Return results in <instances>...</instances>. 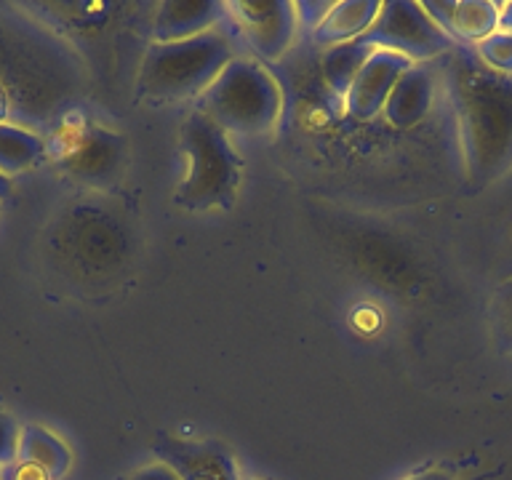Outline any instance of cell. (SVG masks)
Here are the masks:
<instances>
[{
    "label": "cell",
    "mask_w": 512,
    "mask_h": 480,
    "mask_svg": "<svg viewBox=\"0 0 512 480\" xmlns=\"http://www.w3.org/2000/svg\"><path fill=\"white\" fill-rule=\"evenodd\" d=\"M499 30L512 32V3H504V6H502V19H499Z\"/></svg>",
    "instance_id": "22"
},
{
    "label": "cell",
    "mask_w": 512,
    "mask_h": 480,
    "mask_svg": "<svg viewBox=\"0 0 512 480\" xmlns=\"http://www.w3.org/2000/svg\"><path fill=\"white\" fill-rule=\"evenodd\" d=\"M334 8V3H328V0H299L296 3V14H299V27H310L312 32L318 30L323 19L328 16V11Z\"/></svg>",
    "instance_id": "18"
},
{
    "label": "cell",
    "mask_w": 512,
    "mask_h": 480,
    "mask_svg": "<svg viewBox=\"0 0 512 480\" xmlns=\"http://www.w3.org/2000/svg\"><path fill=\"white\" fill-rule=\"evenodd\" d=\"M376 48L366 40H350V43H339V46H328L323 54V78L331 86L334 94H347L350 86L358 78V72L363 70V64L371 59Z\"/></svg>",
    "instance_id": "13"
},
{
    "label": "cell",
    "mask_w": 512,
    "mask_h": 480,
    "mask_svg": "<svg viewBox=\"0 0 512 480\" xmlns=\"http://www.w3.org/2000/svg\"><path fill=\"white\" fill-rule=\"evenodd\" d=\"M406 480H451V475L443 470H424L416 472V475H408Z\"/></svg>",
    "instance_id": "21"
},
{
    "label": "cell",
    "mask_w": 512,
    "mask_h": 480,
    "mask_svg": "<svg viewBox=\"0 0 512 480\" xmlns=\"http://www.w3.org/2000/svg\"><path fill=\"white\" fill-rule=\"evenodd\" d=\"M19 435H22V427L16 424L14 416L0 411V467H8V464L16 462Z\"/></svg>",
    "instance_id": "17"
},
{
    "label": "cell",
    "mask_w": 512,
    "mask_h": 480,
    "mask_svg": "<svg viewBox=\"0 0 512 480\" xmlns=\"http://www.w3.org/2000/svg\"><path fill=\"white\" fill-rule=\"evenodd\" d=\"M227 22V3L219 0H166L152 19V43H176L216 30Z\"/></svg>",
    "instance_id": "8"
},
{
    "label": "cell",
    "mask_w": 512,
    "mask_h": 480,
    "mask_svg": "<svg viewBox=\"0 0 512 480\" xmlns=\"http://www.w3.org/2000/svg\"><path fill=\"white\" fill-rule=\"evenodd\" d=\"M0 480H48V478L43 475V472L27 467V464L14 462V464H8V467H3Z\"/></svg>",
    "instance_id": "20"
},
{
    "label": "cell",
    "mask_w": 512,
    "mask_h": 480,
    "mask_svg": "<svg viewBox=\"0 0 512 480\" xmlns=\"http://www.w3.org/2000/svg\"><path fill=\"white\" fill-rule=\"evenodd\" d=\"M46 152V142L27 128L0 123V174L11 176L22 174L35 166Z\"/></svg>",
    "instance_id": "14"
},
{
    "label": "cell",
    "mask_w": 512,
    "mask_h": 480,
    "mask_svg": "<svg viewBox=\"0 0 512 480\" xmlns=\"http://www.w3.org/2000/svg\"><path fill=\"white\" fill-rule=\"evenodd\" d=\"M16 462L43 472L48 480H59L70 470L72 454L70 448L64 446L54 432H48L40 424H27V427H22V435H19Z\"/></svg>",
    "instance_id": "11"
},
{
    "label": "cell",
    "mask_w": 512,
    "mask_h": 480,
    "mask_svg": "<svg viewBox=\"0 0 512 480\" xmlns=\"http://www.w3.org/2000/svg\"><path fill=\"white\" fill-rule=\"evenodd\" d=\"M198 104V112L214 120L227 136H262L278 123L283 94L259 59L240 54L219 72Z\"/></svg>",
    "instance_id": "3"
},
{
    "label": "cell",
    "mask_w": 512,
    "mask_h": 480,
    "mask_svg": "<svg viewBox=\"0 0 512 480\" xmlns=\"http://www.w3.org/2000/svg\"><path fill=\"white\" fill-rule=\"evenodd\" d=\"M227 22L254 59L275 62L299 32L296 3L288 0H235L227 3Z\"/></svg>",
    "instance_id": "6"
},
{
    "label": "cell",
    "mask_w": 512,
    "mask_h": 480,
    "mask_svg": "<svg viewBox=\"0 0 512 480\" xmlns=\"http://www.w3.org/2000/svg\"><path fill=\"white\" fill-rule=\"evenodd\" d=\"M411 64L414 62H408L406 56L376 48L371 59L363 64V70L358 72L350 91L344 94L347 112L358 120L376 118L384 110L387 99H390L392 88L398 86V80L406 75Z\"/></svg>",
    "instance_id": "7"
},
{
    "label": "cell",
    "mask_w": 512,
    "mask_h": 480,
    "mask_svg": "<svg viewBox=\"0 0 512 480\" xmlns=\"http://www.w3.org/2000/svg\"><path fill=\"white\" fill-rule=\"evenodd\" d=\"M475 48V54L480 56V62L488 64L491 70L512 75V32L496 30L494 35H488L486 40H480Z\"/></svg>",
    "instance_id": "15"
},
{
    "label": "cell",
    "mask_w": 512,
    "mask_h": 480,
    "mask_svg": "<svg viewBox=\"0 0 512 480\" xmlns=\"http://www.w3.org/2000/svg\"><path fill=\"white\" fill-rule=\"evenodd\" d=\"M8 192H11V179L0 174V198H6Z\"/></svg>",
    "instance_id": "23"
},
{
    "label": "cell",
    "mask_w": 512,
    "mask_h": 480,
    "mask_svg": "<svg viewBox=\"0 0 512 480\" xmlns=\"http://www.w3.org/2000/svg\"><path fill=\"white\" fill-rule=\"evenodd\" d=\"M435 88H438V75L430 64H411L384 104L382 112L387 123L395 128L419 126L430 115Z\"/></svg>",
    "instance_id": "10"
},
{
    "label": "cell",
    "mask_w": 512,
    "mask_h": 480,
    "mask_svg": "<svg viewBox=\"0 0 512 480\" xmlns=\"http://www.w3.org/2000/svg\"><path fill=\"white\" fill-rule=\"evenodd\" d=\"M0 472H3V467H0Z\"/></svg>",
    "instance_id": "24"
},
{
    "label": "cell",
    "mask_w": 512,
    "mask_h": 480,
    "mask_svg": "<svg viewBox=\"0 0 512 480\" xmlns=\"http://www.w3.org/2000/svg\"><path fill=\"white\" fill-rule=\"evenodd\" d=\"M238 54V38L230 22L176 43H150L139 70V91L150 102L200 99L219 72Z\"/></svg>",
    "instance_id": "2"
},
{
    "label": "cell",
    "mask_w": 512,
    "mask_h": 480,
    "mask_svg": "<svg viewBox=\"0 0 512 480\" xmlns=\"http://www.w3.org/2000/svg\"><path fill=\"white\" fill-rule=\"evenodd\" d=\"M422 6L438 22L440 30L462 46H478L480 40L499 30L502 19V6L491 0H443Z\"/></svg>",
    "instance_id": "9"
},
{
    "label": "cell",
    "mask_w": 512,
    "mask_h": 480,
    "mask_svg": "<svg viewBox=\"0 0 512 480\" xmlns=\"http://www.w3.org/2000/svg\"><path fill=\"white\" fill-rule=\"evenodd\" d=\"M182 152L187 166L179 184V203L192 211L224 206L240 182V160L230 136L203 112H192L182 126Z\"/></svg>",
    "instance_id": "4"
},
{
    "label": "cell",
    "mask_w": 512,
    "mask_h": 480,
    "mask_svg": "<svg viewBox=\"0 0 512 480\" xmlns=\"http://www.w3.org/2000/svg\"><path fill=\"white\" fill-rule=\"evenodd\" d=\"M126 480H182V475H179L176 470H171L168 464L152 462V464H144V467H139L136 472H131Z\"/></svg>",
    "instance_id": "19"
},
{
    "label": "cell",
    "mask_w": 512,
    "mask_h": 480,
    "mask_svg": "<svg viewBox=\"0 0 512 480\" xmlns=\"http://www.w3.org/2000/svg\"><path fill=\"white\" fill-rule=\"evenodd\" d=\"M491 318H494V328L499 342L512 350V278L507 283L499 286L494 296V304H491Z\"/></svg>",
    "instance_id": "16"
},
{
    "label": "cell",
    "mask_w": 512,
    "mask_h": 480,
    "mask_svg": "<svg viewBox=\"0 0 512 480\" xmlns=\"http://www.w3.org/2000/svg\"><path fill=\"white\" fill-rule=\"evenodd\" d=\"M454 107L464 168L472 184H488L512 168V75L480 62L475 48L454 46L443 67Z\"/></svg>",
    "instance_id": "1"
},
{
    "label": "cell",
    "mask_w": 512,
    "mask_h": 480,
    "mask_svg": "<svg viewBox=\"0 0 512 480\" xmlns=\"http://www.w3.org/2000/svg\"><path fill=\"white\" fill-rule=\"evenodd\" d=\"M379 8H382L379 0H344V3H334V8L328 11L323 24L315 30V38L320 43H326V46H339V43L360 40L368 32V27L374 24Z\"/></svg>",
    "instance_id": "12"
},
{
    "label": "cell",
    "mask_w": 512,
    "mask_h": 480,
    "mask_svg": "<svg viewBox=\"0 0 512 480\" xmlns=\"http://www.w3.org/2000/svg\"><path fill=\"white\" fill-rule=\"evenodd\" d=\"M366 43L382 51L406 56L408 62L427 64L438 56H446L456 46L438 22L424 11L422 3L411 0H390L382 3L374 24L363 35Z\"/></svg>",
    "instance_id": "5"
}]
</instances>
